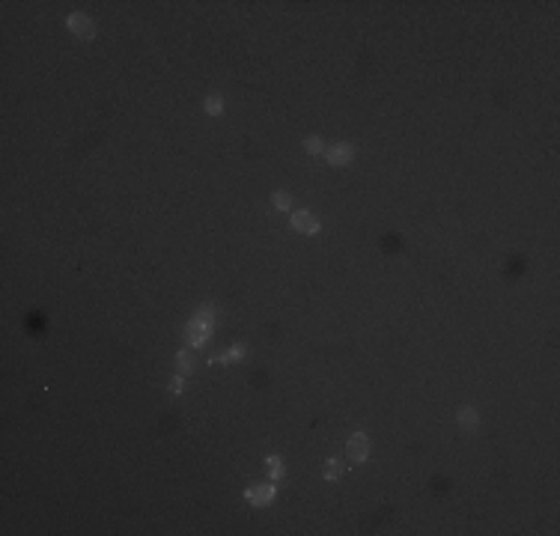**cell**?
I'll list each match as a JSON object with an SVG mask.
<instances>
[{
  "label": "cell",
  "mask_w": 560,
  "mask_h": 536,
  "mask_svg": "<svg viewBox=\"0 0 560 536\" xmlns=\"http://www.w3.org/2000/svg\"><path fill=\"white\" fill-rule=\"evenodd\" d=\"M176 361H179V370H182V373H188V370L194 367V358H191L188 352H179V358H176Z\"/></svg>",
  "instance_id": "cell-11"
},
{
  "label": "cell",
  "mask_w": 560,
  "mask_h": 536,
  "mask_svg": "<svg viewBox=\"0 0 560 536\" xmlns=\"http://www.w3.org/2000/svg\"><path fill=\"white\" fill-rule=\"evenodd\" d=\"M221 110H224V101H221V95H209V98H206V113L218 116Z\"/></svg>",
  "instance_id": "cell-8"
},
{
  "label": "cell",
  "mask_w": 560,
  "mask_h": 536,
  "mask_svg": "<svg viewBox=\"0 0 560 536\" xmlns=\"http://www.w3.org/2000/svg\"><path fill=\"white\" fill-rule=\"evenodd\" d=\"M266 465H269V477H272V480L283 477V462H280L278 456H269V462H266Z\"/></svg>",
  "instance_id": "cell-10"
},
{
  "label": "cell",
  "mask_w": 560,
  "mask_h": 536,
  "mask_svg": "<svg viewBox=\"0 0 560 536\" xmlns=\"http://www.w3.org/2000/svg\"><path fill=\"white\" fill-rule=\"evenodd\" d=\"M459 426L462 429H477V411L474 408H462L459 411Z\"/></svg>",
  "instance_id": "cell-7"
},
{
  "label": "cell",
  "mask_w": 560,
  "mask_h": 536,
  "mask_svg": "<svg viewBox=\"0 0 560 536\" xmlns=\"http://www.w3.org/2000/svg\"><path fill=\"white\" fill-rule=\"evenodd\" d=\"M292 227H295L298 232H304V235L319 232V221H316L310 212H295V215H292Z\"/></svg>",
  "instance_id": "cell-4"
},
{
  "label": "cell",
  "mask_w": 560,
  "mask_h": 536,
  "mask_svg": "<svg viewBox=\"0 0 560 536\" xmlns=\"http://www.w3.org/2000/svg\"><path fill=\"white\" fill-rule=\"evenodd\" d=\"M69 30H72L78 39H93V36H95V27H93V21H90L84 12L69 15Z\"/></svg>",
  "instance_id": "cell-3"
},
{
  "label": "cell",
  "mask_w": 560,
  "mask_h": 536,
  "mask_svg": "<svg viewBox=\"0 0 560 536\" xmlns=\"http://www.w3.org/2000/svg\"><path fill=\"white\" fill-rule=\"evenodd\" d=\"M346 453H349L352 462H367V456H370V441H367V435L355 432V435L349 438V444H346Z\"/></svg>",
  "instance_id": "cell-2"
},
{
  "label": "cell",
  "mask_w": 560,
  "mask_h": 536,
  "mask_svg": "<svg viewBox=\"0 0 560 536\" xmlns=\"http://www.w3.org/2000/svg\"><path fill=\"white\" fill-rule=\"evenodd\" d=\"M307 152H310V155H319V152H322V140H319V137H310V140H307Z\"/></svg>",
  "instance_id": "cell-12"
},
{
  "label": "cell",
  "mask_w": 560,
  "mask_h": 536,
  "mask_svg": "<svg viewBox=\"0 0 560 536\" xmlns=\"http://www.w3.org/2000/svg\"><path fill=\"white\" fill-rule=\"evenodd\" d=\"M245 498H248V504H254V507L272 504V501H275V486H254V489L245 492Z\"/></svg>",
  "instance_id": "cell-5"
},
{
  "label": "cell",
  "mask_w": 560,
  "mask_h": 536,
  "mask_svg": "<svg viewBox=\"0 0 560 536\" xmlns=\"http://www.w3.org/2000/svg\"><path fill=\"white\" fill-rule=\"evenodd\" d=\"M242 355H245V349H242V346H236V349H230V352L224 355V361H239Z\"/></svg>",
  "instance_id": "cell-14"
},
{
  "label": "cell",
  "mask_w": 560,
  "mask_h": 536,
  "mask_svg": "<svg viewBox=\"0 0 560 536\" xmlns=\"http://www.w3.org/2000/svg\"><path fill=\"white\" fill-rule=\"evenodd\" d=\"M209 334H212V310H200L197 313V319L188 325V343L191 346H203L206 340H209Z\"/></svg>",
  "instance_id": "cell-1"
},
{
  "label": "cell",
  "mask_w": 560,
  "mask_h": 536,
  "mask_svg": "<svg viewBox=\"0 0 560 536\" xmlns=\"http://www.w3.org/2000/svg\"><path fill=\"white\" fill-rule=\"evenodd\" d=\"M170 390H173V393H182V376H179V379H173V384H170Z\"/></svg>",
  "instance_id": "cell-15"
},
{
  "label": "cell",
  "mask_w": 560,
  "mask_h": 536,
  "mask_svg": "<svg viewBox=\"0 0 560 536\" xmlns=\"http://www.w3.org/2000/svg\"><path fill=\"white\" fill-rule=\"evenodd\" d=\"M343 474V465L337 462V459H328V465H325V480H337Z\"/></svg>",
  "instance_id": "cell-9"
},
{
  "label": "cell",
  "mask_w": 560,
  "mask_h": 536,
  "mask_svg": "<svg viewBox=\"0 0 560 536\" xmlns=\"http://www.w3.org/2000/svg\"><path fill=\"white\" fill-rule=\"evenodd\" d=\"M275 206H278V209H289V194H286V191H278V194H275Z\"/></svg>",
  "instance_id": "cell-13"
},
{
  "label": "cell",
  "mask_w": 560,
  "mask_h": 536,
  "mask_svg": "<svg viewBox=\"0 0 560 536\" xmlns=\"http://www.w3.org/2000/svg\"><path fill=\"white\" fill-rule=\"evenodd\" d=\"M352 146H346V143H340V146H334V149H328V164H334V167H346L349 161H352Z\"/></svg>",
  "instance_id": "cell-6"
}]
</instances>
